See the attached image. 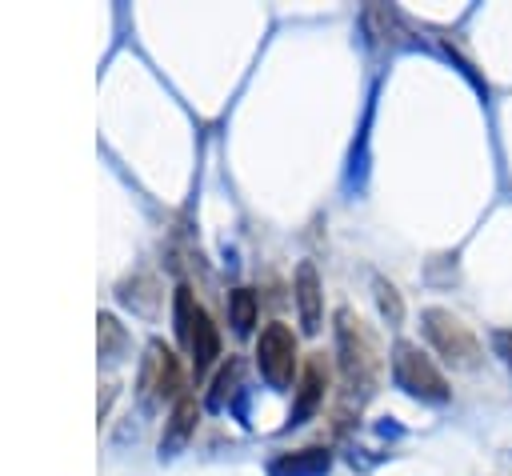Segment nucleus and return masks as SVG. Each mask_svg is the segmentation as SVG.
Here are the masks:
<instances>
[{
    "label": "nucleus",
    "mask_w": 512,
    "mask_h": 476,
    "mask_svg": "<svg viewBox=\"0 0 512 476\" xmlns=\"http://www.w3.org/2000/svg\"><path fill=\"white\" fill-rule=\"evenodd\" d=\"M296 304H300V324L316 332L320 328V276L312 264H300L296 272Z\"/></svg>",
    "instance_id": "7"
},
{
    "label": "nucleus",
    "mask_w": 512,
    "mask_h": 476,
    "mask_svg": "<svg viewBox=\"0 0 512 476\" xmlns=\"http://www.w3.org/2000/svg\"><path fill=\"white\" fill-rule=\"evenodd\" d=\"M256 364L272 388H284L296 368V336L288 324H268L256 340Z\"/></svg>",
    "instance_id": "5"
},
{
    "label": "nucleus",
    "mask_w": 512,
    "mask_h": 476,
    "mask_svg": "<svg viewBox=\"0 0 512 476\" xmlns=\"http://www.w3.org/2000/svg\"><path fill=\"white\" fill-rule=\"evenodd\" d=\"M376 288H380V308H384V316L400 320V312H404V308H400V296H396V288H392V284H384V280H380Z\"/></svg>",
    "instance_id": "12"
},
{
    "label": "nucleus",
    "mask_w": 512,
    "mask_h": 476,
    "mask_svg": "<svg viewBox=\"0 0 512 476\" xmlns=\"http://www.w3.org/2000/svg\"><path fill=\"white\" fill-rule=\"evenodd\" d=\"M336 340H340V368H344L348 384L368 392V384L380 372V352H376V340L368 336L364 320L352 316V308L336 312Z\"/></svg>",
    "instance_id": "1"
},
{
    "label": "nucleus",
    "mask_w": 512,
    "mask_h": 476,
    "mask_svg": "<svg viewBox=\"0 0 512 476\" xmlns=\"http://www.w3.org/2000/svg\"><path fill=\"white\" fill-rule=\"evenodd\" d=\"M232 324H236V332H248L256 324V296H252V288H236L232 292Z\"/></svg>",
    "instance_id": "11"
},
{
    "label": "nucleus",
    "mask_w": 512,
    "mask_h": 476,
    "mask_svg": "<svg viewBox=\"0 0 512 476\" xmlns=\"http://www.w3.org/2000/svg\"><path fill=\"white\" fill-rule=\"evenodd\" d=\"M320 392H324V384H320V360H312L308 372H304V384H300V400H296V408H292V424H300V420L316 408Z\"/></svg>",
    "instance_id": "9"
},
{
    "label": "nucleus",
    "mask_w": 512,
    "mask_h": 476,
    "mask_svg": "<svg viewBox=\"0 0 512 476\" xmlns=\"http://www.w3.org/2000/svg\"><path fill=\"white\" fill-rule=\"evenodd\" d=\"M392 372H396V384L408 388L412 396L428 400V404H444L452 392H448V380L440 376V368L408 340L396 344V356H392Z\"/></svg>",
    "instance_id": "2"
},
{
    "label": "nucleus",
    "mask_w": 512,
    "mask_h": 476,
    "mask_svg": "<svg viewBox=\"0 0 512 476\" xmlns=\"http://www.w3.org/2000/svg\"><path fill=\"white\" fill-rule=\"evenodd\" d=\"M176 328H180V340L188 344V352L196 356V364H212L220 356V336H216V324L212 316L196 304L192 288H176Z\"/></svg>",
    "instance_id": "3"
},
{
    "label": "nucleus",
    "mask_w": 512,
    "mask_h": 476,
    "mask_svg": "<svg viewBox=\"0 0 512 476\" xmlns=\"http://www.w3.org/2000/svg\"><path fill=\"white\" fill-rule=\"evenodd\" d=\"M424 332H428L432 348H436L444 360H452L456 368H472V364L480 360V344H476L472 328H468L464 320H456L452 312L428 308V312H424Z\"/></svg>",
    "instance_id": "4"
},
{
    "label": "nucleus",
    "mask_w": 512,
    "mask_h": 476,
    "mask_svg": "<svg viewBox=\"0 0 512 476\" xmlns=\"http://www.w3.org/2000/svg\"><path fill=\"white\" fill-rule=\"evenodd\" d=\"M496 348H500V356H504L508 368H512V328H508V332H496Z\"/></svg>",
    "instance_id": "13"
},
{
    "label": "nucleus",
    "mask_w": 512,
    "mask_h": 476,
    "mask_svg": "<svg viewBox=\"0 0 512 476\" xmlns=\"http://www.w3.org/2000/svg\"><path fill=\"white\" fill-rule=\"evenodd\" d=\"M140 384H144L148 396H172V392L180 388V364H176V356H172L164 344H152V348H148Z\"/></svg>",
    "instance_id": "6"
},
{
    "label": "nucleus",
    "mask_w": 512,
    "mask_h": 476,
    "mask_svg": "<svg viewBox=\"0 0 512 476\" xmlns=\"http://www.w3.org/2000/svg\"><path fill=\"white\" fill-rule=\"evenodd\" d=\"M328 468V452L320 448H304L296 456H284L272 464V476H320Z\"/></svg>",
    "instance_id": "8"
},
{
    "label": "nucleus",
    "mask_w": 512,
    "mask_h": 476,
    "mask_svg": "<svg viewBox=\"0 0 512 476\" xmlns=\"http://www.w3.org/2000/svg\"><path fill=\"white\" fill-rule=\"evenodd\" d=\"M196 428V400L192 396H180L176 400V412H172V428H168V436H164V444L172 448V444H180L188 432Z\"/></svg>",
    "instance_id": "10"
}]
</instances>
